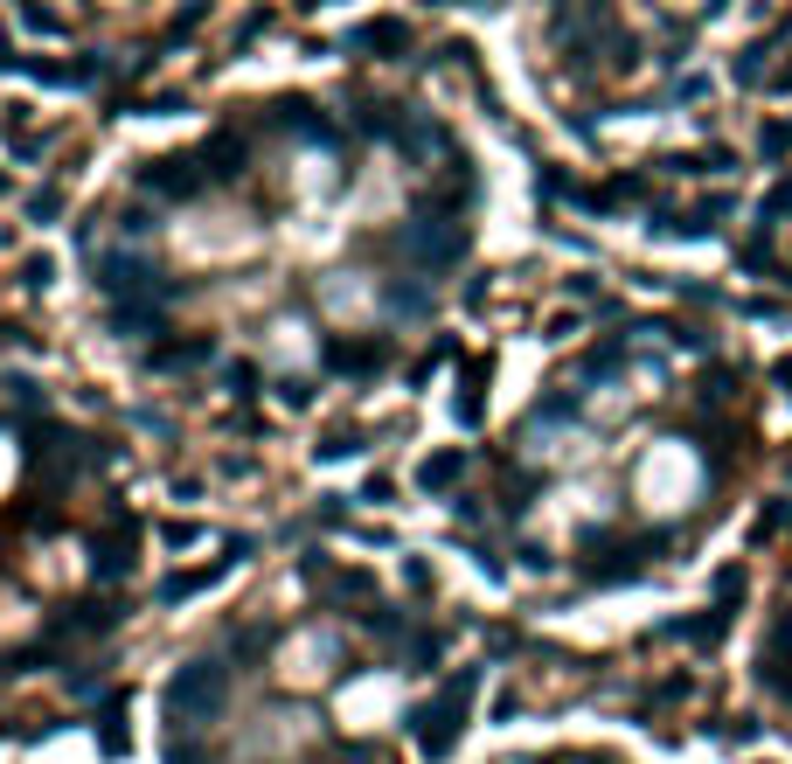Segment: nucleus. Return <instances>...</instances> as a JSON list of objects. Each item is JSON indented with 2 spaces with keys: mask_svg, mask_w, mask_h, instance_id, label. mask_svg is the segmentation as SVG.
I'll list each match as a JSON object with an SVG mask.
<instances>
[{
  "mask_svg": "<svg viewBox=\"0 0 792 764\" xmlns=\"http://www.w3.org/2000/svg\"><path fill=\"white\" fill-rule=\"evenodd\" d=\"M369 251L404 258L410 278H445L452 264H466V251H473V229L445 223V216H418V223H396L383 243H369Z\"/></svg>",
  "mask_w": 792,
  "mask_h": 764,
  "instance_id": "obj_1",
  "label": "nucleus"
},
{
  "mask_svg": "<svg viewBox=\"0 0 792 764\" xmlns=\"http://www.w3.org/2000/svg\"><path fill=\"white\" fill-rule=\"evenodd\" d=\"M480 667H487V660H480ZM480 667H452V675L439 681V695H431L424 709L410 716V723H418L410 737H418V757H424V764H445L452 751H459L466 709H473V688H480Z\"/></svg>",
  "mask_w": 792,
  "mask_h": 764,
  "instance_id": "obj_2",
  "label": "nucleus"
},
{
  "mask_svg": "<svg viewBox=\"0 0 792 764\" xmlns=\"http://www.w3.org/2000/svg\"><path fill=\"white\" fill-rule=\"evenodd\" d=\"M230 681H237V667H230V660L195 654L188 667H175V681L160 688V702H167V716H175L181 730H188V723H216L223 709H230V695H237Z\"/></svg>",
  "mask_w": 792,
  "mask_h": 764,
  "instance_id": "obj_3",
  "label": "nucleus"
},
{
  "mask_svg": "<svg viewBox=\"0 0 792 764\" xmlns=\"http://www.w3.org/2000/svg\"><path fill=\"white\" fill-rule=\"evenodd\" d=\"M154 258L146 251H132V243H111V251L91 258V285L105 293V306H125V299H146L154 293Z\"/></svg>",
  "mask_w": 792,
  "mask_h": 764,
  "instance_id": "obj_4",
  "label": "nucleus"
},
{
  "mask_svg": "<svg viewBox=\"0 0 792 764\" xmlns=\"http://www.w3.org/2000/svg\"><path fill=\"white\" fill-rule=\"evenodd\" d=\"M132 188L140 195H154V202H188V195H202V167H195V153H160V160H140L132 167Z\"/></svg>",
  "mask_w": 792,
  "mask_h": 764,
  "instance_id": "obj_5",
  "label": "nucleus"
},
{
  "mask_svg": "<svg viewBox=\"0 0 792 764\" xmlns=\"http://www.w3.org/2000/svg\"><path fill=\"white\" fill-rule=\"evenodd\" d=\"M396 348L383 334H327L320 341V369L327 375H375V369H389Z\"/></svg>",
  "mask_w": 792,
  "mask_h": 764,
  "instance_id": "obj_6",
  "label": "nucleus"
},
{
  "mask_svg": "<svg viewBox=\"0 0 792 764\" xmlns=\"http://www.w3.org/2000/svg\"><path fill=\"white\" fill-rule=\"evenodd\" d=\"M195 167H202V181L237 188V181H243V167H251V132H243V126H223V132H209V140L195 146Z\"/></svg>",
  "mask_w": 792,
  "mask_h": 764,
  "instance_id": "obj_7",
  "label": "nucleus"
},
{
  "mask_svg": "<svg viewBox=\"0 0 792 764\" xmlns=\"http://www.w3.org/2000/svg\"><path fill=\"white\" fill-rule=\"evenodd\" d=\"M132 542H140V514H111L105 542L91 549V584H125L132 577Z\"/></svg>",
  "mask_w": 792,
  "mask_h": 764,
  "instance_id": "obj_8",
  "label": "nucleus"
},
{
  "mask_svg": "<svg viewBox=\"0 0 792 764\" xmlns=\"http://www.w3.org/2000/svg\"><path fill=\"white\" fill-rule=\"evenodd\" d=\"M348 619H355V633H362L369 646H383V654H396V660H404L410 633H418V619H410L404 605H383V598L362 605V611H348Z\"/></svg>",
  "mask_w": 792,
  "mask_h": 764,
  "instance_id": "obj_9",
  "label": "nucleus"
},
{
  "mask_svg": "<svg viewBox=\"0 0 792 764\" xmlns=\"http://www.w3.org/2000/svg\"><path fill=\"white\" fill-rule=\"evenodd\" d=\"M167 320H175L167 306H154V299H125V306H111V313H105V327L119 334V341H140V334H154V348H160V341L175 334Z\"/></svg>",
  "mask_w": 792,
  "mask_h": 764,
  "instance_id": "obj_10",
  "label": "nucleus"
},
{
  "mask_svg": "<svg viewBox=\"0 0 792 764\" xmlns=\"http://www.w3.org/2000/svg\"><path fill=\"white\" fill-rule=\"evenodd\" d=\"M243 557H251V535H230V557H223V563H202V570H175V577L160 584V605H181V598H195V590H209L223 570H237Z\"/></svg>",
  "mask_w": 792,
  "mask_h": 764,
  "instance_id": "obj_11",
  "label": "nucleus"
},
{
  "mask_svg": "<svg viewBox=\"0 0 792 764\" xmlns=\"http://www.w3.org/2000/svg\"><path fill=\"white\" fill-rule=\"evenodd\" d=\"M0 70L28 76V84H49V91H84V84H91V76H84V63H49V56H14L8 43H0Z\"/></svg>",
  "mask_w": 792,
  "mask_h": 764,
  "instance_id": "obj_12",
  "label": "nucleus"
},
{
  "mask_svg": "<svg viewBox=\"0 0 792 764\" xmlns=\"http://www.w3.org/2000/svg\"><path fill=\"white\" fill-rule=\"evenodd\" d=\"M375 299H383V313L389 320H431V285H418V278H383L375 285Z\"/></svg>",
  "mask_w": 792,
  "mask_h": 764,
  "instance_id": "obj_13",
  "label": "nucleus"
},
{
  "mask_svg": "<svg viewBox=\"0 0 792 764\" xmlns=\"http://www.w3.org/2000/svg\"><path fill=\"white\" fill-rule=\"evenodd\" d=\"M202 361H216V341L209 334H181V341L146 348V369H202Z\"/></svg>",
  "mask_w": 792,
  "mask_h": 764,
  "instance_id": "obj_14",
  "label": "nucleus"
},
{
  "mask_svg": "<svg viewBox=\"0 0 792 764\" xmlns=\"http://www.w3.org/2000/svg\"><path fill=\"white\" fill-rule=\"evenodd\" d=\"M459 480H466V452H424L418 458V487L431 493V501L459 493Z\"/></svg>",
  "mask_w": 792,
  "mask_h": 764,
  "instance_id": "obj_15",
  "label": "nucleus"
},
{
  "mask_svg": "<svg viewBox=\"0 0 792 764\" xmlns=\"http://www.w3.org/2000/svg\"><path fill=\"white\" fill-rule=\"evenodd\" d=\"M487 382H494V361H480V355H473V361H466V382H459V404H452L466 431L480 425V390H487Z\"/></svg>",
  "mask_w": 792,
  "mask_h": 764,
  "instance_id": "obj_16",
  "label": "nucleus"
},
{
  "mask_svg": "<svg viewBox=\"0 0 792 764\" xmlns=\"http://www.w3.org/2000/svg\"><path fill=\"white\" fill-rule=\"evenodd\" d=\"M98 743H105V757H125V751H132V730H125V688H111V695H105V730H98Z\"/></svg>",
  "mask_w": 792,
  "mask_h": 764,
  "instance_id": "obj_17",
  "label": "nucleus"
},
{
  "mask_svg": "<svg viewBox=\"0 0 792 764\" xmlns=\"http://www.w3.org/2000/svg\"><path fill=\"white\" fill-rule=\"evenodd\" d=\"M355 43H362V49H383V56H404V49H410V28L383 14V22H362V35H355Z\"/></svg>",
  "mask_w": 792,
  "mask_h": 764,
  "instance_id": "obj_18",
  "label": "nucleus"
},
{
  "mask_svg": "<svg viewBox=\"0 0 792 764\" xmlns=\"http://www.w3.org/2000/svg\"><path fill=\"white\" fill-rule=\"evenodd\" d=\"M452 355H459V341H452V334H439V341H431V348H424L418 361H410V375H404V382H410V390H424V382H431V369H445Z\"/></svg>",
  "mask_w": 792,
  "mask_h": 764,
  "instance_id": "obj_19",
  "label": "nucleus"
},
{
  "mask_svg": "<svg viewBox=\"0 0 792 764\" xmlns=\"http://www.w3.org/2000/svg\"><path fill=\"white\" fill-rule=\"evenodd\" d=\"M223 646H230V660H257L264 646H272V625H230Z\"/></svg>",
  "mask_w": 792,
  "mask_h": 764,
  "instance_id": "obj_20",
  "label": "nucleus"
},
{
  "mask_svg": "<svg viewBox=\"0 0 792 764\" xmlns=\"http://www.w3.org/2000/svg\"><path fill=\"white\" fill-rule=\"evenodd\" d=\"M404 660H410V667H439V660H445V633H439V625H418V633H410V646H404Z\"/></svg>",
  "mask_w": 792,
  "mask_h": 764,
  "instance_id": "obj_21",
  "label": "nucleus"
},
{
  "mask_svg": "<svg viewBox=\"0 0 792 764\" xmlns=\"http://www.w3.org/2000/svg\"><path fill=\"white\" fill-rule=\"evenodd\" d=\"M792 216V175H779L771 181V195L758 202V229H771V223H785Z\"/></svg>",
  "mask_w": 792,
  "mask_h": 764,
  "instance_id": "obj_22",
  "label": "nucleus"
},
{
  "mask_svg": "<svg viewBox=\"0 0 792 764\" xmlns=\"http://www.w3.org/2000/svg\"><path fill=\"white\" fill-rule=\"evenodd\" d=\"M320 458H355V452H362V431H355V425H341V431H320V445H313Z\"/></svg>",
  "mask_w": 792,
  "mask_h": 764,
  "instance_id": "obj_23",
  "label": "nucleus"
},
{
  "mask_svg": "<svg viewBox=\"0 0 792 764\" xmlns=\"http://www.w3.org/2000/svg\"><path fill=\"white\" fill-rule=\"evenodd\" d=\"M63 216V188H35L28 195V223H56Z\"/></svg>",
  "mask_w": 792,
  "mask_h": 764,
  "instance_id": "obj_24",
  "label": "nucleus"
},
{
  "mask_svg": "<svg viewBox=\"0 0 792 764\" xmlns=\"http://www.w3.org/2000/svg\"><path fill=\"white\" fill-rule=\"evenodd\" d=\"M22 285H28V293H49V285H56V258H49V251L28 258V264H22Z\"/></svg>",
  "mask_w": 792,
  "mask_h": 764,
  "instance_id": "obj_25",
  "label": "nucleus"
},
{
  "mask_svg": "<svg viewBox=\"0 0 792 764\" xmlns=\"http://www.w3.org/2000/svg\"><path fill=\"white\" fill-rule=\"evenodd\" d=\"M160 542L167 549H195L202 542V522H160Z\"/></svg>",
  "mask_w": 792,
  "mask_h": 764,
  "instance_id": "obj_26",
  "label": "nucleus"
},
{
  "mask_svg": "<svg viewBox=\"0 0 792 764\" xmlns=\"http://www.w3.org/2000/svg\"><path fill=\"white\" fill-rule=\"evenodd\" d=\"M473 570H480L487 584H501V577H507V563H501V549H494V542H473Z\"/></svg>",
  "mask_w": 792,
  "mask_h": 764,
  "instance_id": "obj_27",
  "label": "nucleus"
},
{
  "mask_svg": "<svg viewBox=\"0 0 792 764\" xmlns=\"http://www.w3.org/2000/svg\"><path fill=\"white\" fill-rule=\"evenodd\" d=\"M404 584H410V598H431V590H439V584H431V563H424V557H404Z\"/></svg>",
  "mask_w": 792,
  "mask_h": 764,
  "instance_id": "obj_28",
  "label": "nucleus"
},
{
  "mask_svg": "<svg viewBox=\"0 0 792 764\" xmlns=\"http://www.w3.org/2000/svg\"><path fill=\"white\" fill-rule=\"evenodd\" d=\"M22 28L28 35H63L70 22H63V14H49V8H22Z\"/></svg>",
  "mask_w": 792,
  "mask_h": 764,
  "instance_id": "obj_29",
  "label": "nucleus"
},
{
  "mask_svg": "<svg viewBox=\"0 0 792 764\" xmlns=\"http://www.w3.org/2000/svg\"><path fill=\"white\" fill-rule=\"evenodd\" d=\"M223 382H230V396H257V369H251V361H230Z\"/></svg>",
  "mask_w": 792,
  "mask_h": 764,
  "instance_id": "obj_30",
  "label": "nucleus"
},
{
  "mask_svg": "<svg viewBox=\"0 0 792 764\" xmlns=\"http://www.w3.org/2000/svg\"><path fill=\"white\" fill-rule=\"evenodd\" d=\"M272 390H278V404H286V410H307V404H313V390H307V382H299V375L272 382Z\"/></svg>",
  "mask_w": 792,
  "mask_h": 764,
  "instance_id": "obj_31",
  "label": "nucleus"
},
{
  "mask_svg": "<svg viewBox=\"0 0 792 764\" xmlns=\"http://www.w3.org/2000/svg\"><path fill=\"white\" fill-rule=\"evenodd\" d=\"M202 22H209V8H188V14H175V22H167V43H188V35H195Z\"/></svg>",
  "mask_w": 792,
  "mask_h": 764,
  "instance_id": "obj_32",
  "label": "nucleus"
},
{
  "mask_svg": "<svg viewBox=\"0 0 792 764\" xmlns=\"http://www.w3.org/2000/svg\"><path fill=\"white\" fill-rule=\"evenodd\" d=\"M146 229H154V237H160V216H146V208H125V237H132V243H140V237H146Z\"/></svg>",
  "mask_w": 792,
  "mask_h": 764,
  "instance_id": "obj_33",
  "label": "nucleus"
},
{
  "mask_svg": "<svg viewBox=\"0 0 792 764\" xmlns=\"http://www.w3.org/2000/svg\"><path fill=\"white\" fill-rule=\"evenodd\" d=\"M362 501H396V480H389V473H369V480H362Z\"/></svg>",
  "mask_w": 792,
  "mask_h": 764,
  "instance_id": "obj_34",
  "label": "nucleus"
},
{
  "mask_svg": "<svg viewBox=\"0 0 792 764\" xmlns=\"http://www.w3.org/2000/svg\"><path fill=\"white\" fill-rule=\"evenodd\" d=\"M0 348H35V334L22 327V320H0Z\"/></svg>",
  "mask_w": 792,
  "mask_h": 764,
  "instance_id": "obj_35",
  "label": "nucleus"
},
{
  "mask_svg": "<svg viewBox=\"0 0 792 764\" xmlns=\"http://www.w3.org/2000/svg\"><path fill=\"white\" fill-rule=\"evenodd\" d=\"M487 654L507 660V654H515V633H507V625H494V633H487Z\"/></svg>",
  "mask_w": 792,
  "mask_h": 764,
  "instance_id": "obj_36",
  "label": "nucleus"
},
{
  "mask_svg": "<svg viewBox=\"0 0 792 764\" xmlns=\"http://www.w3.org/2000/svg\"><path fill=\"white\" fill-rule=\"evenodd\" d=\"M0 195H8V175H0Z\"/></svg>",
  "mask_w": 792,
  "mask_h": 764,
  "instance_id": "obj_37",
  "label": "nucleus"
},
{
  "mask_svg": "<svg viewBox=\"0 0 792 764\" xmlns=\"http://www.w3.org/2000/svg\"><path fill=\"white\" fill-rule=\"evenodd\" d=\"M0 251H8V237H0Z\"/></svg>",
  "mask_w": 792,
  "mask_h": 764,
  "instance_id": "obj_38",
  "label": "nucleus"
}]
</instances>
